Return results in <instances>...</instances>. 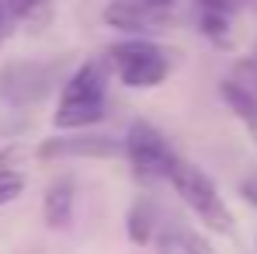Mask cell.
<instances>
[{
	"label": "cell",
	"instance_id": "52a82bcc",
	"mask_svg": "<svg viewBox=\"0 0 257 254\" xmlns=\"http://www.w3.org/2000/svg\"><path fill=\"white\" fill-rule=\"evenodd\" d=\"M101 18H104L108 28H118L128 35H150V32H160L171 21V11L143 4V0H111Z\"/></svg>",
	"mask_w": 257,
	"mask_h": 254
},
{
	"label": "cell",
	"instance_id": "277c9868",
	"mask_svg": "<svg viewBox=\"0 0 257 254\" xmlns=\"http://www.w3.org/2000/svg\"><path fill=\"white\" fill-rule=\"evenodd\" d=\"M167 181L174 185V192L181 195V202L195 212L209 230H215V233H233V216H229L219 188L212 185V178L205 171H198L195 164H188V160L177 157L171 164V171H167Z\"/></svg>",
	"mask_w": 257,
	"mask_h": 254
},
{
	"label": "cell",
	"instance_id": "5bb4252c",
	"mask_svg": "<svg viewBox=\"0 0 257 254\" xmlns=\"http://www.w3.org/2000/svg\"><path fill=\"white\" fill-rule=\"evenodd\" d=\"M233 80L257 94V42H254V52H250L247 59H240V63H236V77H233Z\"/></svg>",
	"mask_w": 257,
	"mask_h": 254
},
{
	"label": "cell",
	"instance_id": "8fae6325",
	"mask_svg": "<svg viewBox=\"0 0 257 254\" xmlns=\"http://www.w3.org/2000/svg\"><path fill=\"white\" fill-rule=\"evenodd\" d=\"M18 157H21L18 146L0 150V206L14 202V199L25 192V178H21V171H18Z\"/></svg>",
	"mask_w": 257,
	"mask_h": 254
},
{
	"label": "cell",
	"instance_id": "e0dca14e",
	"mask_svg": "<svg viewBox=\"0 0 257 254\" xmlns=\"http://www.w3.org/2000/svg\"><path fill=\"white\" fill-rule=\"evenodd\" d=\"M240 195H243V199H247V202H250V206L257 209V178H243V185H240Z\"/></svg>",
	"mask_w": 257,
	"mask_h": 254
},
{
	"label": "cell",
	"instance_id": "7c38bea8",
	"mask_svg": "<svg viewBox=\"0 0 257 254\" xmlns=\"http://www.w3.org/2000/svg\"><path fill=\"white\" fill-rule=\"evenodd\" d=\"M202 35L212 39L215 45H229V18L226 14H215V11H202Z\"/></svg>",
	"mask_w": 257,
	"mask_h": 254
},
{
	"label": "cell",
	"instance_id": "2e32d148",
	"mask_svg": "<svg viewBox=\"0 0 257 254\" xmlns=\"http://www.w3.org/2000/svg\"><path fill=\"white\" fill-rule=\"evenodd\" d=\"M250 0H198V7L202 11H215V14H226V18H233L240 7H247Z\"/></svg>",
	"mask_w": 257,
	"mask_h": 254
},
{
	"label": "cell",
	"instance_id": "d6986e66",
	"mask_svg": "<svg viewBox=\"0 0 257 254\" xmlns=\"http://www.w3.org/2000/svg\"><path fill=\"white\" fill-rule=\"evenodd\" d=\"M4 18L7 14H4V0H0V42H4Z\"/></svg>",
	"mask_w": 257,
	"mask_h": 254
},
{
	"label": "cell",
	"instance_id": "30bf717a",
	"mask_svg": "<svg viewBox=\"0 0 257 254\" xmlns=\"http://www.w3.org/2000/svg\"><path fill=\"white\" fill-rule=\"evenodd\" d=\"M125 233L132 244H150L153 240V233H157V209H153V202L150 199H136L132 202V209L125 216Z\"/></svg>",
	"mask_w": 257,
	"mask_h": 254
},
{
	"label": "cell",
	"instance_id": "7a4b0ae2",
	"mask_svg": "<svg viewBox=\"0 0 257 254\" xmlns=\"http://www.w3.org/2000/svg\"><path fill=\"white\" fill-rule=\"evenodd\" d=\"M66 59H11L0 70V98L11 108L42 105L52 91H59L66 73Z\"/></svg>",
	"mask_w": 257,
	"mask_h": 254
},
{
	"label": "cell",
	"instance_id": "9c48e42d",
	"mask_svg": "<svg viewBox=\"0 0 257 254\" xmlns=\"http://www.w3.org/2000/svg\"><path fill=\"white\" fill-rule=\"evenodd\" d=\"M219 94H222L226 108L243 122L247 136L254 139V146H257V94L247 91L243 84H236V80H222V84H219Z\"/></svg>",
	"mask_w": 257,
	"mask_h": 254
},
{
	"label": "cell",
	"instance_id": "5b68a950",
	"mask_svg": "<svg viewBox=\"0 0 257 254\" xmlns=\"http://www.w3.org/2000/svg\"><path fill=\"white\" fill-rule=\"evenodd\" d=\"M122 157L132 164V174L139 181H157V178H167L171 164L177 160V153L171 150L167 136L153 122L146 119H136L128 126L125 139H122Z\"/></svg>",
	"mask_w": 257,
	"mask_h": 254
},
{
	"label": "cell",
	"instance_id": "3957f363",
	"mask_svg": "<svg viewBox=\"0 0 257 254\" xmlns=\"http://www.w3.org/2000/svg\"><path fill=\"white\" fill-rule=\"evenodd\" d=\"M108 66L111 73L132 91H153L171 77V52L157 45L146 35H132L125 42H115L108 49Z\"/></svg>",
	"mask_w": 257,
	"mask_h": 254
},
{
	"label": "cell",
	"instance_id": "ba28073f",
	"mask_svg": "<svg viewBox=\"0 0 257 254\" xmlns=\"http://www.w3.org/2000/svg\"><path fill=\"white\" fill-rule=\"evenodd\" d=\"M73 206H77V181L70 174H59L49 181L45 188V199H42V216L49 226H70L73 219Z\"/></svg>",
	"mask_w": 257,
	"mask_h": 254
},
{
	"label": "cell",
	"instance_id": "6da1fadb",
	"mask_svg": "<svg viewBox=\"0 0 257 254\" xmlns=\"http://www.w3.org/2000/svg\"><path fill=\"white\" fill-rule=\"evenodd\" d=\"M108 105V70L104 63H80L59 87V108L52 115V126L63 132H80L104 119Z\"/></svg>",
	"mask_w": 257,
	"mask_h": 254
},
{
	"label": "cell",
	"instance_id": "9a60e30c",
	"mask_svg": "<svg viewBox=\"0 0 257 254\" xmlns=\"http://www.w3.org/2000/svg\"><path fill=\"white\" fill-rule=\"evenodd\" d=\"M45 0H4V14L7 18H28L42 7Z\"/></svg>",
	"mask_w": 257,
	"mask_h": 254
},
{
	"label": "cell",
	"instance_id": "ac0fdd59",
	"mask_svg": "<svg viewBox=\"0 0 257 254\" xmlns=\"http://www.w3.org/2000/svg\"><path fill=\"white\" fill-rule=\"evenodd\" d=\"M143 4H153V7H167V11H171L174 0H143Z\"/></svg>",
	"mask_w": 257,
	"mask_h": 254
},
{
	"label": "cell",
	"instance_id": "4fadbf2b",
	"mask_svg": "<svg viewBox=\"0 0 257 254\" xmlns=\"http://www.w3.org/2000/svg\"><path fill=\"white\" fill-rule=\"evenodd\" d=\"M177 247H181V254H215V247L198 230H177Z\"/></svg>",
	"mask_w": 257,
	"mask_h": 254
},
{
	"label": "cell",
	"instance_id": "8992f818",
	"mask_svg": "<svg viewBox=\"0 0 257 254\" xmlns=\"http://www.w3.org/2000/svg\"><path fill=\"white\" fill-rule=\"evenodd\" d=\"M39 160H111L122 157V139L104 132H73L39 143Z\"/></svg>",
	"mask_w": 257,
	"mask_h": 254
}]
</instances>
